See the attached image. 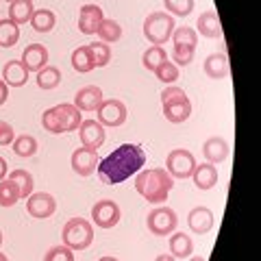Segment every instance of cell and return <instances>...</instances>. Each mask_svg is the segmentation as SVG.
<instances>
[{"instance_id": "20", "label": "cell", "mask_w": 261, "mask_h": 261, "mask_svg": "<svg viewBox=\"0 0 261 261\" xmlns=\"http://www.w3.org/2000/svg\"><path fill=\"white\" fill-rule=\"evenodd\" d=\"M231 65H228V57L226 53H211L205 59V74L214 81H222L228 76Z\"/></svg>"}, {"instance_id": "38", "label": "cell", "mask_w": 261, "mask_h": 261, "mask_svg": "<svg viewBox=\"0 0 261 261\" xmlns=\"http://www.w3.org/2000/svg\"><path fill=\"white\" fill-rule=\"evenodd\" d=\"M42 126H44V130H48V133H53V135L63 133L61 124H59V118H57L55 107H50V109L44 111V116H42Z\"/></svg>"}, {"instance_id": "45", "label": "cell", "mask_w": 261, "mask_h": 261, "mask_svg": "<svg viewBox=\"0 0 261 261\" xmlns=\"http://www.w3.org/2000/svg\"><path fill=\"white\" fill-rule=\"evenodd\" d=\"M98 261H120V259H116V257H100Z\"/></svg>"}, {"instance_id": "21", "label": "cell", "mask_w": 261, "mask_h": 261, "mask_svg": "<svg viewBox=\"0 0 261 261\" xmlns=\"http://www.w3.org/2000/svg\"><path fill=\"white\" fill-rule=\"evenodd\" d=\"M192 181L202 192L211 190V187H216V183H218V168L214 163H200V166L196 163V168L192 172Z\"/></svg>"}, {"instance_id": "24", "label": "cell", "mask_w": 261, "mask_h": 261, "mask_svg": "<svg viewBox=\"0 0 261 261\" xmlns=\"http://www.w3.org/2000/svg\"><path fill=\"white\" fill-rule=\"evenodd\" d=\"M194 252V242L185 233H170V255L174 259H190Z\"/></svg>"}, {"instance_id": "29", "label": "cell", "mask_w": 261, "mask_h": 261, "mask_svg": "<svg viewBox=\"0 0 261 261\" xmlns=\"http://www.w3.org/2000/svg\"><path fill=\"white\" fill-rule=\"evenodd\" d=\"M20 39V27L9 18L0 20V46L3 48H13Z\"/></svg>"}, {"instance_id": "19", "label": "cell", "mask_w": 261, "mask_h": 261, "mask_svg": "<svg viewBox=\"0 0 261 261\" xmlns=\"http://www.w3.org/2000/svg\"><path fill=\"white\" fill-rule=\"evenodd\" d=\"M194 31L200 33L202 37H209V39L220 37V35H222V24H220V15H218L214 9L200 13L198 20H196V29H194Z\"/></svg>"}, {"instance_id": "16", "label": "cell", "mask_w": 261, "mask_h": 261, "mask_svg": "<svg viewBox=\"0 0 261 261\" xmlns=\"http://www.w3.org/2000/svg\"><path fill=\"white\" fill-rule=\"evenodd\" d=\"M20 61L29 72H35L37 74L39 70L48 65V48L42 46V44H29L27 48H24Z\"/></svg>"}, {"instance_id": "15", "label": "cell", "mask_w": 261, "mask_h": 261, "mask_svg": "<svg viewBox=\"0 0 261 261\" xmlns=\"http://www.w3.org/2000/svg\"><path fill=\"white\" fill-rule=\"evenodd\" d=\"M187 224H190V231L196 235H205L209 233L216 224L214 211L209 207H194L190 214H187Z\"/></svg>"}, {"instance_id": "34", "label": "cell", "mask_w": 261, "mask_h": 261, "mask_svg": "<svg viewBox=\"0 0 261 261\" xmlns=\"http://www.w3.org/2000/svg\"><path fill=\"white\" fill-rule=\"evenodd\" d=\"M166 59H168V55H166V50H163V46H150L148 50L142 55V65L148 72H154Z\"/></svg>"}, {"instance_id": "47", "label": "cell", "mask_w": 261, "mask_h": 261, "mask_svg": "<svg viewBox=\"0 0 261 261\" xmlns=\"http://www.w3.org/2000/svg\"><path fill=\"white\" fill-rule=\"evenodd\" d=\"M0 246H3V231H0Z\"/></svg>"}, {"instance_id": "5", "label": "cell", "mask_w": 261, "mask_h": 261, "mask_svg": "<svg viewBox=\"0 0 261 261\" xmlns=\"http://www.w3.org/2000/svg\"><path fill=\"white\" fill-rule=\"evenodd\" d=\"M174 29H176L174 18L166 11H154L144 20V37L148 39L152 46H161V44L170 42Z\"/></svg>"}, {"instance_id": "9", "label": "cell", "mask_w": 261, "mask_h": 261, "mask_svg": "<svg viewBox=\"0 0 261 261\" xmlns=\"http://www.w3.org/2000/svg\"><path fill=\"white\" fill-rule=\"evenodd\" d=\"M96 116H98V122H100L102 126L118 128L126 122L128 111H126V105L122 100H118V98H109V100L100 102V107L96 109Z\"/></svg>"}, {"instance_id": "30", "label": "cell", "mask_w": 261, "mask_h": 261, "mask_svg": "<svg viewBox=\"0 0 261 261\" xmlns=\"http://www.w3.org/2000/svg\"><path fill=\"white\" fill-rule=\"evenodd\" d=\"M11 146H13V152L18 154V157H22V159H29V157H33V154L37 152V148H39L35 137H33V135H27V133L15 137Z\"/></svg>"}, {"instance_id": "23", "label": "cell", "mask_w": 261, "mask_h": 261, "mask_svg": "<svg viewBox=\"0 0 261 261\" xmlns=\"http://www.w3.org/2000/svg\"><path fill=\"white\" fill-rule=\"evenodd\" d=\"M31 72L24 68L22 61H7L5 68H3V81L7 83V87H22L27 85Z\"/></svg>"}, {"instance_id": "3", "label": "cell", "mask_w": 261, "mask_h": 261, "mask_svg": "<svg viewBox=\"0 0 261 261\" xmlns=\"http://www.w3.org/2000/svg\"><path fill=\"white\" fill-rule=\"evenodd\" d=\"M161 107H163V116L172 124H183L190 120L192 116V102L187 94L181 87L176 85H168L161 92Z\"/></svg>"}, {"instance_id": "39", "label": "cell", "mask_w": 261, "mask_h": 261, "mask_svg": "<svg viewBox=\"0 0 261 261\" xmlns=\"http://www.w3.org/2000/svg\"><path fill=\"white\" fill-rule=\"evenodd\" d=\"M44 261H74V250L68 246H53L44 255Z\"/></svg>"}, {"instance_id": "11", "label": "cell", "mask_w": 261, "mask_h": 261, "mask_svg": "<svg viewBox=\"0 0 261 261\" xmlns=\"http://www.w3.org/2000/svg\"><path fill=\"white\" fill-rule=\"evenodd\" d=\"M27 211H29V216L37 218V220L50 218L55 211H57L55 196L48 194V192H35V194H31L29 198H27Z\"/></svg>"}, {"instance_id": "44", "label": "cell", "mask_w": 261, "mask_h": 261, "mask_svg": "<svg viewBox=\"0 0 261 261\" xmlns=\"http://www.w3.org/2000/svg\"><path fill=\"white\" fill-rule=\"evenodd\" d=\"M190 261H207V259H205V257H200V255H196V257L192 255V257H190Z\"/></svg>"}, {"instance_id": "2", "label": "cell", "mask_w": 261, "mask_h": 261, "mask_svg": "<svg viewBox=\"0 0 261 261\" xmlns=\"http://www.w3.org/2000/svg\"><path fill=\"white\" fill-rule=\"evenodd\" d=\"M174 187V178L166 172V168H150L140 170L135 176V190L144 200L152 205H161L168 200L170 192Z\"/></svg>"}, {"instance_id": "28", "label": "cell", "mask_w": 261, "mask_h": 261, "mask_svg": "<svg viewBox=\"0 0 261 261\" xmlns=\"http://www.w3.org/2000/svg\"><path fill=\"white\" fill-rule=\"evenodd\" d=\"M37 87L44 89V92H48V89H55L59 87L61 83V70L55 68V65H46V68H42L37 72Z\"/></svg>"}, {"instance_id": "22", "label": "cell", "mask_w": 261, "mask_h": 261, "mask_svg": "<svg viewBox=\"0 0 261 261\" xmlns=\"http://www.w3.org/2000/svg\"><path fill=\"white\" fill-rule=\"evenodd\" d=\"M55 111H57V118H59V124H61V130H63V133L76 130L79 124L83 122V116H81V111L74 107V105H70V102L57 105Z\"/></svg>"}, {"instance_id": "26", "label": "cell", "mask_w": 261, "mask_h": 261, "mask_svg": "<svg viewBox=\"0 0 261 261\" xmlns=\"http://www.w3.org/2000/svg\"><path fill=\"white\" fill-rule=\"evenodd\" d=\"M72 68H74L76 72H81V74H87V72H92L96 65H94V59H92V53H89V46H79L72 50Z\"/></svg>"}, {"instance_id": "35", "label": "cell", "mask_w": 261, "mask_h": 261, "mask_svg": "<svg viewBox=\"0 0 261 261\" xmlns=\"http://www.w3.org/2000/svg\"><path fill=\"white\" fill-rule=\"evenodd\" d=\"M89 46V53H92V59L96 68H105L109 65L111 61V46L105 44V42H94V44H87Z\"/></svg>"}, {"instance_id": "42", "label": "cell", "mask_w": 261, "mask_h": 261, "mask_svg": "<svg viewBox=\"0 0 261 261\" xmlns=\"http://www.w3.org/2000/svg\"><path fill=\"white\" fill-rule=\"evenodd\" d=\"M7 161H5V157H0V181H3V178H7Z\"/></svg>"}, {"instance_id": "12", "label": "cell", "mask_w": 261, "mask_h": 261, "mask_svg": "<svg viewBox=\"0 0 261 261\" xmlns=\"http://www.w3.org/2000/svg\"><path fill=\"white\" fill-rule=\"evenodd\" d=\"M98 150H92V148H85V146H81L72 152V159H70V166L72 170L79 174V176H89L96 172L98 168Z\"/></svg>"}, {"instance_id": "33", "label": "cell", "mask_w": 261, "mask_h": 261, "mask_svg": "<svg viewBox=\"0 0 261 261\" xmlns=\"http://www.w3.org/2000/svg\"><path fill=\"white\" fill-rule=\"evenodd\" d=\"M18 200H22L18 185L9 178H3L0 181V207H13Z\"/></svg>"}, {"instance_id": "27", "label": "cell", "mask_w": 261, "mask_h": 261, "mask_svg": "<svg viewBox=\"0 0 261 261\" xmlns=\"http://www.w3.org/2000/svg\"><path fill=\"white\" fill-rule=\"evenodd\" d=\"M57 24V15L50 9H35L31 18V27L37 33H50Z\"/></svg>"}, {"instance_id": "32", "label": "cell", "mask_w": 261, "mask_h": 261, "mask_svg": "<svg viewBox=\"0 0 261 261\" xmlns=\"http://www.w3.org/2000/svg\"><path fill=\"white\" fill-rule=\"evenodd\" d=\"M9 181H13L15 185H18V190H20V198H29V196L33 194V174L27 172V170H13V172L9 174Z\"/></svg>"}, {"instance_id": "17", "label": "cell", "mask_w": 261, "mask_h": 261, "mask_svg": "<svg viewBox=\"0 0 261 261\" xmlns=\"http://www.w3.org/2000/svg\"><path fill=\"white\" fill-rule=\"evenodd\" d=\"M105 100L102 98V89L98 85H85L81 87L76 96H74V107L79 111H96L100 107V102Z\"/></svg>"}, {"instance_id": "18", "label": "cell", "mask_w": 261, "mask_h": 261, "mask_svg": "<svg viewBox=\"0 0 261 261\" xmlns=\"http://www.w3.org/2000/svg\"><path fill=\"white\" fill-rule=\"evenodd\" d=\"M202 154H205L207 163H214V166H218V163H222L228 159V154H231V148H228V142L224 140V137H209V140L202 144Z\"/></svg>"}, {"instance_id": "7", "label": "cell", "mask_w": 261, "mask_h": 261, "mask_svg": "<svg viewBox=\"0 0 261 261\" xmlns=\"http://www.w3.org/2000/svg\"><path fill=\"white\" fill-rule=\"evenodd\" d=\"M146 226L152 235L157 238H166V235L174 233L176 226H178V218H176V211L170 209V207H157L152 209L148 218H146Z\"/></svg>"}, {"instance_id": "13", "label": "cell", "mask_w": 261, "mask_h": 261, "mask_svg": "<svg viewBox=\"0 0 261 261\" xmlns=\"http://www.w3.org/2000/svg\"><path fill=\"white\" fill-rule=\"evenodd\" d=\"M79 137L85 148L98 150L105 144V137L107 135H105V126L98 120H83L79 124Z\"/></svg>"}, {"instance_id": "31", "label": "cell", "mask_w": 261, "mask_h": 261, "mask_svg": "<svg viewBox=\"0 0 261 261\" xmlns=\"http://www.w3.org/2000/svg\"><path fill=\"white\" fill-rule=\"evenodd\" d=\"M96 35L100 37V42H105V44H113V42H118V39L122 37V27H120L116 20L105 18V20L100 22V27H98Z\"/></svg>"}, {"instance_id": "41", "label": "cell", "mask_w": 261, "mask_h": 261, "mask_svg": "<svg viewBox=\"0 0 261 261\" xmlns=\"http://www.w3.org/2000/svg\"><path fill=\"white\" fill-rule=\"evenodd\" d=\"M7 98H9V87H7V83L0 79V107L7 102Z\"/></svg>"}, {"instance_id": "25", "label": "cell", "mask_w": 261, "mask_h": 261, "mask_svg": "<svg viewBox=\"0 0 261 261\" xmlns=\"http://www.w3.org/2000/svg\"><path fill=\"white\" fill-rule=\"evenodd\" d=\"M9 20L15 22L20 27V24H27L31 22L33 18V11H35V7H33V0H13L9 3Z\"/></svg>"}, {"instance_id": "14", "label": "cell", "mask_w": 261, "mask_h": 261, "mask_svg": "<svg viewBox=\"0 0 261 261\" xmlns=\"http://www.w3.org/2000/svg\"><path fill=\"white\" fill-rule=\"evenodd\" d=\"M102 20H105V13L98 5H83L79 11V31L83 35H96Z\"/></svg>"}, {"instance_id": "37", "label": "cell", "mask_w": 261, "mask_h": 261, "mask_svg": "<svg viewBox=\"0 0 261 261\" xmlns=\"http://www.w3.org/2000/svg\"><path fill=\"white\" fill-rule=\"evenodd\" d=\"M154 76H157V81H161V83L166 85H172L174 81L178 79V65H174L172 61H163L157 70H154Z\"/></svg>"}, {"instance_id": "43", "label": "cell", "mask_w": 261, "mask_h": 261, "mask_svg": "<svg viewBox=\"0 0 261 261\" xmlns=\"http://www.w3.org/2000/svg\"><path fill=\"white\" fill-rule=\"evenodd\" d=\"M154 261H176V259L170 255V252H163V255H157V257H154Z\"/></svg>"}, {"instance_id": "46", "label": "cell", "mask_w": 261, "mask_h": 261, "mask_svg": "<svg viewBox=\"0 0 261 261\" xmlns=\"http://www.w3.org/2000/svg\"><path fill=\"white\" fill-rule=\"evenodd\" d=\"M0 261H9V257H7L5 252H0Z\"/></svg>"}, {"instance_id": "40", "label": "cell", "mask_w": 261, "mask_h": 261, "mask_svg": "<svg viewBox=\"0 0 261 261\" xmlns=\"http://www.w3.org/2000/svg\"><path fill=\"white\" fill-rule=\"evenodd\" d=\"M13 140H15L13 126L9 124V122L0 120V146H9V144H13Z\"/></svg>"}, {"instance_id": "48", "label": "cell", "mask_w": 261, "mask_h": 261, "mask_svg": "<svg viewBox=\"0 0 261 261\" xmlns=\"http://www.w3.org/2000/svg\"><path fill=\"white\" fill-rule=\"evenodd\" d=\"M5 3H13V0H5Z\"/></svg>"}, {"instance_id": "4", "label": "cell", "mask_w": 261, "mask_h": 261, "mask_svg": "<svg viewBox=\"0 0 261 261\" xmlns=\"http://www.w3.org/2000/svg\"><path fill=\"white\" fill-rule=\"evenodd\" d=\"M63 246L70 250H87L94 242V226L85 218H70L61 231Z\"/></svg>"}, {"instance_id": "6", "label": "cell", "mask_w": 261, "mask_h": 261, "mask_svg": "<svg viewBox=\"0 0 261 261\" xmlns=\"http://www.w3.org/2000/svg\"><path fill=\"white\" fill-rule=\"evenodd\" d=\"M172 63L174 65H190L194 61V53H196V44H198V33L190 27H178L172 33Z\"/></svg>"}, {"instance_id": "8", "label": "cell", "mask_w": 261, "mask_h": 261, "mask_svg": "<svg viewBox=\"0 0 261 261\" xmlns=\"http://www.w3.org/2000/svg\"><path fill=\"white\" fill-rule=\"evenodd\" d=\"M196 168L194 154L187 148H174L166 157V172L172 178H190Z\"/></svg>"}, {"instance_id": "1", "label": "cell", "mask_w": 261, "mask_h": 261, "mask_svg": "<svg viewBox=\"0 0 261 261\" xmlns=\"http://www.w3.org/2000/svg\"><path fill=\"white\" fill-rule=\"evenodd\" d=\"M146 166V150L140 144H122L109 152L102 161H98V178L105 185H120L128 181Z\"/></svg>"}, {"instance_id": "10", "label": "cell", "mask_w": 261, "mask_h": 261, "mask_svg": "<svg viewBox=\"0 0 261 261\" xmlns=\"http://www.w3.org/2000/svg\"><path fill=\"white\" fill-rule=\"evenodd\" d=\"M122 218V211L118 207L116 200L111 198H102L96 200V205L92 207V222L98 228H113Z\"/></svg>"}, {"instance_id": "36", "label": "cell", "mask_w": 261, "mask_h": 261, "mask_svg": "<svg viewBox=\"0 0 261 261\" xmlns=\"http://www.w3.org/2000/svg\"><path fill=\"white\" fill-rule=\"evenodd\" d=\"M163 7L170 15H178V18H187L194 9V0H163Z\"/></svg>"}]
</instances>
